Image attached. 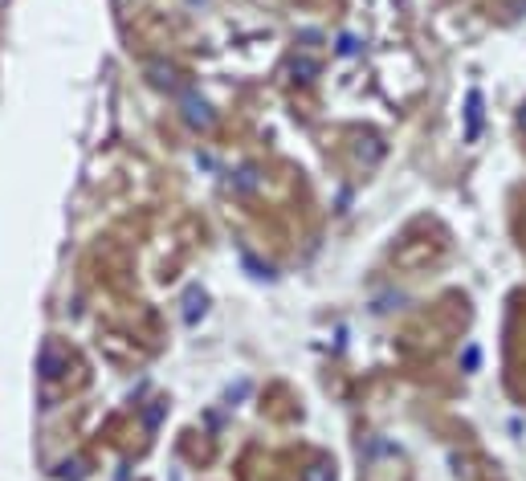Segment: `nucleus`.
I'll list each match as a JSON object with an SVG mask.
<instances>
[{
  "mask_svg": "<svg viewBox=\"0 0 526 481\" xmlns=\"http://www.w3.org/2000/svg\"><path fill=\"white\" fill-rule=\"evenodd\" d=\"M522 127H526V115H522Z\"/></svg>",
  "mask_w": 526,
  "mask_h": 481,
  "instance_id": "1",
  "label": "nucleus"
}]
</instances>
